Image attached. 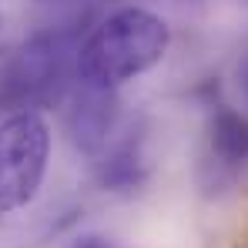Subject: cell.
Wrapping results in <instances>:
<instances>
[{
	"label": "cell",
	"mask_w": 248,
	"mask_h": 248,
	"mask_svg": "<svg viewBox=\"0 0 248 248\" xmlns=\"http://www.w3.org/2000/svg\"><path fill=\"white\" fill-rule=\"evenodd\" d=\"M81 47L78 27H50L27 37L0 71V104L20 111L61 104L78 78Z\"/></svg>",
	"instance_id": "obj_2"
},
{
	"label": "cell",
	"mask_w": 248,
	"mask_h": 248,
	"mask_svg": "<svg viewBox=\"0 0 248 248\" xmlns=\"http://www.w3.org/2000/svg\"><path fill=\"white\" fill-rule=\"evenodd\" d=\"M67 248H114L108 238H97V235H81V238H74Z\"/></svg>",
	"instance_id": "obj_7"
},
{
	"label": "cell",
	"mask_w": 248,
	"mask_h": 248,
	"mask_svg": "<svg viewBox=\"0 0 248 248\" xmlns=\"http://www.w3.org/2000/svg\"><path fill=\"white\" fill-rule=\"evenodd\" d=\"M208 144H211L215 165L228 168V171L242 168L248 161V118H242L232 108L215 111L211 131H208Z\"/></svg>",
	"instance_id": "obj_6"
},
{
	"label": "cell",
	"mask_w": 248,
	"mask_h": 248,
	"mask_svg": "<svg viewBox=\"0 0 248 248\" xmlns=\"http://www.w3.org/2000/svg\"><path fill=\"white\" fill-rule=\"evenodd\" d=\"M245 94H248V71H245Z\"/></svg>",
	"instance_id": "obj_8"
},
{
	"label": "cell",
	"mask_w": 248,
	"mask_h": 248,
	"mask_svg": "<svg viewBox=\"0 0 248 248\" xmlns=\"http://www.w3.org/2000/svg\"><path fill=\"white\" fill-rule=\"evenodd\" d=\"M74 97L71 104V114H67V127H71V138L74 144L81 148L84 155H97L104 144H108V134L114 127V114H118V101L111 91H97V87H87Z\"/></svg>",
	"instance_id": "obj_4"
},
{
	"label": "cell",
	"mask_w": 248,
	"mask_h": 248,
	"mask_svg": "<svg viewBox=\"0 0 248 248\" xmlns=\"http://www.w3.org/2000/svg\"><path fill=\"white\" fill-rule=\"evenodd\" d=\"M168 24L144 7H121L94 27L78 57V81L97 91H114L124 81L151 71L168 50Z\"/></svg>",
	"instance_id": "obj_1"
},
{
	"label": "cell",
	"mask_w": 248,
	"mask_h": 248,
	"mask_svg": "<svg viewBox=\"0 0 248 248\" xmlns=\"http://www.w3.org/2000/svg\"><path fill=\"white\" fill-rule=\"evenodd\" d=\"M50 158V127L37 111H17L0 124V215L31 205Z\"/></svg>",
	"instance_id": "obj_3"
},
{
	"label": "cell",
	"mask_w": 248,
	"mask_h": 248,
	"mask_svg": "<svg viewBox=\"0 0 248 248\" xmlns=\"http://www.w3.org/2000/svg\"><path fill=\"white\" fill-rule=\"evenodd\" d=\"M148 178V161L141 151L138 138H127L114 144L101 161H97V185L104 191H134Z\"/></svg>",
	"instance_id": "obj_5"
}]
</instances>
